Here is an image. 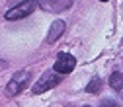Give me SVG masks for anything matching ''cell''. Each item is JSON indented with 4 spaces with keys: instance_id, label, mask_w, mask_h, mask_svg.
I'll list each match as a JSON object with an SVG mask.
<instances>
[{
    "instance_id": "cell-1",
    "label": "cell",
    "mask_w": 123,
    "mask_h": 107,
    "mask_svg": "<svg viewBox=\"0 0 123 107\" xmlns=\"http://www.w3.org/2000/svg\"><path fill=\"white\" fill-rule=\"evenodd\" d=\"M35 8H37V2H35V0H24L22 4L14 6V8H10V10L6 12V20H22V18L29 16Z\"/></svg>"
},
{
    "instance_id": "cell-5",
    "label": "cell",
    "mask_w": 123,
    "mask_h": 107,
    "mask_svg": "<svg viewBox=\"0 0 123 107\" xmlns=\"http://www.w3.org/2000/svg\"><path fill=\"white\" fill-rule=\"evenodd\" d=\"M39 6H41L43 10H47V12L57 14V12H63V10L70 8V6H72V0H41Z\"/></svg>"
},
{
    "instance_id": "cell-4",
    "label": "cell",
    "mask_w": 123,
    "mask_h": 107,
    "mask_svg": "<svg viewBox=\"0 0 123 107\" xmlns=\"http://www.w3.org/2000/svg\"><path fill=\"white\" fill-rule=\"evenodd\" d=\"M27 78H29V74H27L25 70L18 72V74L8 82V86H6V94H8V96H16V94H20V91L25 88V84H27Z\"/></svg>"
},
{
    "instance_id": "cell-9",
    "label": "cell",
    "mask_w": 123,
    "mask_h": 107,
    "mask_svg": "<svg viewBox=\"0 0 123 107\" xmlns=\"http://www.w3.org/2000/svg\"><path fill=\"white\" fill-rule=\"evenodd\" d=\"M100 107H117V103H115L113 99H104V101L100 103Z\"/></svg>"
},
{
    "instance_id": "cell-11",
    "label": "cell",
    "mask_w": 123,
    "mask_h": 107,
    "mask_svg": "<svg viewBox=\"0 0 123 107\" xmlns=\"http://www.w3.org/2000/svg\"><path fill=\"white\" fill-rule=\"evenodd\" d=\"M100 2H107V0H100Z\"/></svg>"
},
{
    "instance_id": "cell-6",
    "label": "cell",
    "mask_w": 123,
    "mask_h": 107,
    "mask_svg": "<svg viewBox=\"0 0 123 107\" xmlns=\"http://www.w3.org/2000/svg\"><path fill=\"white\" fill-rule=\"evenodd\" d=\"M65 27H67V23H65L63 20L53 22V23H51V27H49V33H47V43H49V45H51V43H55L61 35H63Z\"/></svg>"
},
{
    "instance_id": "cell-3",
    "label": "cell",
    "mask_w": 123,
    "mask_h": 107,
    "mask_svg": "<svg viewBox=\"0 0 123 107\" xmlns=\"http://www.w3.org/2000/svg\"><path fill=\"white\" fill-rule=\"evenodd\" d=\"M76 66V58L70 53H59L55 60V72L57 74H68Z\"/></svg>"
},
{
    "instance_id": "cell-2",
    "label": "cell",
    "mask_w": 123,
    "mask_h": 107,
    "mask_svg": "<svg viewBox=\"0 0 123 107\" xmlns=\"http://www.w3.org/2000/svg\"><path fill=\"white\" fill-rule=\"evenodd\" d=\"M61 78H63V76H59V74H45V76H41V78L35 82V86H33V94L39 96V94H43V91H49L51 88L61 84Z\"/></svg>"
},
{
    "instance_id": "cell-8",
    "label": "cell",
    "mask_w": 123,
    "mask_h": 107,
    "mask_svg": "<svg viewBox=\"0 0 123 107\" xmlns=\"http://www.w3.org/2000/svg\"><path fill=\"white\" fill-rule=\"evenodd\" d=\"M100 90H102V80H100V78H92V82L86 86V91H88V94H98Z\"/></svg>"
},
{
    "instance_id": "cell-10",
    "label": "cell",
    "mask_w": 123,
    "mask_h": 107,
    "mask_svg": "<svg viewBox=\"0 0 123 107\" xmlns=\"http://www.w3.org/2000/svg\"><path fill=\"white\" fill-rule=\"evenodd\" d=\"M0 68H2V70H4V68H6V62H0Z\"/></svg>"
},
{
    "instance_id": "cell-7",
    "label": "cell",
    "mask_w": 123,
    "mask_h": 107,
    "mask_svg": "<svg viewBox=\"0 0 123 107\" xmlns=\"http://www.w3.org/2000/svg\"><path fill=\"white\" fill-rule=\"evenodd\" d=\"M110 86L113 90H123V74L121 72H113L110 76Z\"/></svg>"
}]
</instances>
